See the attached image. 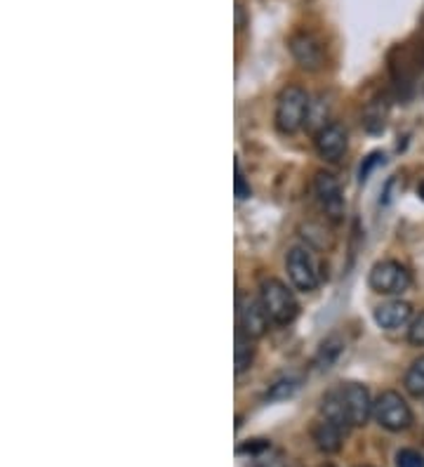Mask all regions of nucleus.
Returning a JSON list of instances; mask_svg holds the SVG:
<instances>
[{"mask_svg": "<svg viewBox=\"0 0 424 467\" xmlns=\"http://www.w3.org/2000/svg\"><path fill=\"white\" fill-rule=\"evenodd\" d=\"M309 95L302 88L288 86L278 95L276 104V128L283 135H295L306 126L309 119Z\"/></svg>", "mask_w": 424, "mask_h": 467, "instance_id": "f257e3e1", "label": "nucleus"}, {"mask_svg": "<svg viewBox=\"0 0 424 467\" xmlns=\"http://www.w3.org/2000/svg\"><path fill=\"white\" fill-rule=\"evenodd\" d=\"M260 300L274 324L288 326L293 324V321L297 319V314H300V305L295 300L293 291H288V285L281 284L278 279L262 281Z\"/></svg>", "mask_w": 424, "mask_h": 467, "instance_id": "f03ea898", "label": "nucleus"}, {"mask_svg": "<svg viewBox=\"0 0 424 467\" xmlns=\"http://www.w3.org/2000/svg\"><path fill=\"white\" fill-rule=\"evenodd\" d=\"M375 420L389 432H403L413 425V410L398 392H382L373 404Z\"/></svg>", "mask_w": 424, "mask_h": 467, "instance_id": "7ed1b4c3", "label": "nucleus"}, {"mask_svg": "<svg viewBox=\"0 0 424 467\" xmlns=\"http://www.w3.org/2000/svg\"><path fill=\"white\" fill-rule=\"evenodd\" d=\"M370 288L375 293H382V296H401L410 288L413 284V276L403 267L401 263L396 260H385V263H377L370 272Z\"/></svg>", "mask_w": 424, "mask_h": 467, "instance_id": "20e7f679", "label": "nucleus"}, {"mask_svg": "<svg viewBox=\"0 0 424 467\" xmlns=\"http://www.w3.org/2000/svg\"><path fill=\"white\" fill-rule=\"evenodd\" d=\"M285 265H288V276L290 281H293V285L297 288V291H314L318 284H321V272H318V263L316 257L311 255L309 248H293V251L288 253V260H285Z\"/></svg>", "mask_w": 424, "mask_h": 467, "instance_id": "39448f33", "label": "nucleus"}, {"mask_svg": "<svg viewBox=\"0 0 424 467\" xmlns=\"http://www.w3.org/2000/svg\"><path fill=\"white\" fill-rule=\"evenodd\" d=\"M339 401L345 409L346 422L349 428H361L366 425L367 418L373 416V401H370V392L358 382H346L342 388H337Z\"/></svg>", "mask_w": 424, "mask_h": 467, "instance_id": "423d86ee", "label": "nucleus"}, {"mask_svg": "<svg viewBox=\"0 0 424 467\" xmlns=\"http://www.w3.org/2000/svg\"><path fill=\"white\" fill-rule=\"evenodd\" d=\"M236 309H238V331L245 333V336L253 337V340L264 336L266 328H269V314H266L262 300L248 296V293H241L236 302Z\"/></svg>", "mask_w": 424, "mask_h": 467, "instance_id": "0eeeda50", "label": "nucleus"}, {"mask_svg": "<svg viewBox=\"0 0 424 467\" xmlns=\"http://www.w3.org/2000/svg\"><path fill=\"white\" fill-rule=\"evenodd\" d=\"M314 192H316V199L321 203L323 213L330 220H342V215H345V194H342V187L335 180V175L318 172L316 180H314Z\"/></svg>", "mask_w": 424, "mask_h": 467, "instance_id": "6e6552de", "label": "nucleus"}, {"mask_svg": "<svg viewBox=\"0 0 424 467\" xmlns=\"http://www.w3.org/2000/svg\"><path fill=\"white\" fill-rule=\"evenodd\" d=\"M290 52H293L295 62L300 64L302 68H309V71H318L326 62V52H323L321 40L314 34H306V31H300L290 38Z\"/></svg>", "mask_w": 424, "mask_h": 467, "instance_id": "1a4fd4ad", "label": "nucleus"}, {"mask_svg": "<svg viewBox=\"0 0 424 467\" xmlns=\"http://www.w3.org/2000/svg\"><path fill=\"white\" fill-rule=\"evenodd\" d=\"M316 151L326 161H339L346 151V130L337 123H328L316 132Z\"/></svg>", "mask_w": 424, "mask_h": 467, "instance_id": "9d476101", "label": "nucleus"}, {"mask_svg": "<svg viewBox=\"0 0 424 467\" xmlns=\"http://www.w3.org/2000/svg\"><path fill=\"white\" fill-rule=\"evenodd\" d=\"M410 317H413V307L403 300H389L375 309V321L379 328H387V331H396V328L406 326Z\"/></svg>", "mask_w": 424, "mask_h": 467, "instance_id": "9b49d317", "label": "nucleus"}, {"mask_svg": "<svg viewBox=\"0 0 424 467\" xmlns=\"http://www.w3.org/2000/svg\"><path fill=\"white\" fill-rule=\"evenodd\" d=\"M345 432L346 430L339 428L337 422L323 418L314 425V441L323 453H337L342 449V441H345Z\"/></svg>", "mask_w": 424, "mask_h": 467, "instance_id": "f8f14e48", "label": "nucleus"}, {"mask_svg": "<svg viewBox=\"0 0 424 467\" xmlns=\"http://www.w3.org/2000/svg\"><path fill=\"white\" fill-rule=\"evenodd\" d=\"M254 359V348H253V337H248L245 333L238 331L236 336V349H233V361H236V376L245 373V370L253 366Z\"/></svg>", "mask_w": 424, "mask_h": 467, "instance_id": "ddd939ff", "label": "nucleus"}, {"mask_svg": "<svg viewBox=\"0 0 424 467\" xmlns=\"http://www.w3.org/2000/svg\"><path fill=\"white\" fill-rule=\"evenodd\" d=\"M342 352H345V340L339 336L328 337V340L321 345V349H318L314 366H318V368H330Z\"/></svg>", "mask_w": 424, "mask_h": 467, "instance_id": "4468645a", "label": "nucleus"}, {"mask_svg": "<svg viewBox=\"0 0 424 467\" xmlns=\"http://www.w3.org/2000/svg\"><path fill=\"white\" fill-rule=\"evenodd\" d=\"M406 389L413 397H424V354L413 361V366L406 373Z\"/></svg>", "mask_w": 424, "mask_h": 467, "instance_id": "2eb2a0df", "label": "nucleus"}, {"mask_svg": "<svg viewBox=\"0 0 424 467\" xmlns=\"http://www.w3.org/2000/svg\"><path fill=\"white\" fill-rule=\"evenodd\" d=\"M297 388H300V380H297V378H283V380H278L276 385L266 392V400L269 401L288 400V397H293Z\"/></svg>", "mask_w": 424, "mask_h": 467, "instance_id": "dca6fc26", "label": "nucleus"}, {"mask_svg": "<svg viewBox=\"0 0 424 467\" xmlns=\"http://www.w3.org/2000/svg\"><path fill=\"white\" fill-rule=\"evenodd\" d=\"M366 128L370 132H379L385 128V111H382V104H370L366 109Z\"/></svg>", "mask_w": 424, "mask_h": 467, "instance_id": "f3484780", "label": "nucleus"}, {"mask_svg": "<svg viewBox=\"0 0 424 467\" xmlns=\"http://www.w3.org/2000/svg\"><path fill=\"white\" fill-rule=\"evenodd\" d=\"M396 467H424V456L415 449H403L396 453Z\"/></svg>", "mask_w": 424, "mask_h": 467, "instance_id": "a211bd4d", "label": "nucleus"}, {"mask_svg": "<svg viewBox=\"0 0 424 467\" xmlns=\"http://www.w3.org/2000/svg\"><path fill=\"white\" fill-rule=\"evenodd\" d=\"M408 340L413 342L415 348H424V312H419L408 328Z\"/></svg>", "mask_w": 424, "mask_h": 467, "instance_id": "6ab92c4d", "label": "nucleus"}, {"mask_svg": "<svg viewBox=\"0 0 424 467\" xmlns=\"http://www.w3.org/2000/svg\"><path fill=\"white\" fill-rule=\"evenodd\" d=\"M269 449H272V444L266 439H253V441H245V444L238 446V453H248V456L257 458L262 453H266Z\"/></svg>", "mask_w": 424, "mask_h": 467, "instance_id": "aec40b11", "label": "nucleus"}, {"mask_svg": "<svg viewBox=\"0 0 424 467\" xmlns=\"http://www.w3.org/2000/svg\"><path fill=\"white\" fill-rule=\"evenodd\" d=\"M233 192H236V199L238 201H243V199H250V184L245 182V177H243V171H241V166L236 163V177H233Z\"/></svg>", "mask_w": 424, "mask_h": 467, "instance_id": "412c9836", "label": "nucleus"}, {"mask_svg": "<svg viewBox=\"0 0 424 467\" xmlns=\"http://www.w3.org/2000/svg\"><path fill=\"white\" fill-rule=\"evenodd\" d=\"M253 467H285V462H283L281 453H272V449H269L266 453L254 458Z\"/></svg>", "mask_w": 424, "mask_h": 467, "instance_id": "4be33fe9", "label": "nucleus"}, {"mask_svg": "<svg viewBox=\"0 0 424 467\" xmlns=\"http://www.w3.org/2000/svg\"><path fill=\"white\" fill-rule=\"evenodd\" d=\"M377 163H385V156H379V154L370 156V161H367V166H366V168H361V180H366L367 172L373 171V168L377 166Z\"/></svg>", "mask_w": 424, "mask_h": 467, "instance_id": "5701e85b", "label": "nucleus"}, {"mask_svg": "<svg viewBox=\"0 0 424 467\" xmlns=\"http://www.w3.org/2000/svg\"><path fill=\"white\" fill-rule=\"evenodd\" d=\"M418 196H419V199L424 201V180H422V182L418 184Z\"/></svg>", "mask_w": 424, "mask_h": 467, "instance_id": "b1692460", "label": "nucleus"}]
</instances>
